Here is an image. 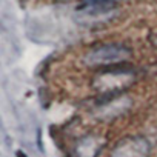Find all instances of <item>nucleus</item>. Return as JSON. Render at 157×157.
<instances>
[{"label":"nucleus","mask_w":157,"mask_h":157,"mask_svg":"<svg viewBox=\"0 0 157 157\" xmlns=\"http://www.w3.org/2000/svg\"><path fill=\"white\" fill-rule=\"evenodd\" d=\"M129 49L122 43H106L97 48H93L85 56V63L91 66H102V65H113L123 62L129 57Z\"/></svg>","instance_id":"obj_1"},{"label":"nucleus","mask_w":157,"mask_h":157,"mask_svg":"<svg viewBox=\"0 0 157 157\" xmlns=\"http://www.w3.org/2000/svg\"><path fill=\"white\" fill-rule=\"evenodd\" d=\"M149 145L142 137H126L113 151L111 157H146Z\"/></svg>","instance_id":"obj_2"},{"label":"nucleus","mask_w":157,"mask_h":157,"mask_svg":"<svg viewBox=\"0 0 157 157\" xmlns=\"http://www.w3.org/2000/svg\"><path fill=\"white\" fill-rule=\"evenodd\" d=\"M114 2H117V0H83L86 6H96V8H106Z\"/></svg>","instance_id":"obj_3"},{"label":"nucleus","mask_w":157,"mask_h":157,"mask_svg":"<svg viewBox=\"0 0 157 157\" xmlns=\"http://www.w3.org/2000/svg\"><path fill=\"white\" fill-rule=\"evenodd\" d=\"M17 157H28V155H26V154H23L22 151H19V152H17Z\"/></svg>","instance_id":"obj_4"}]
</instances>
